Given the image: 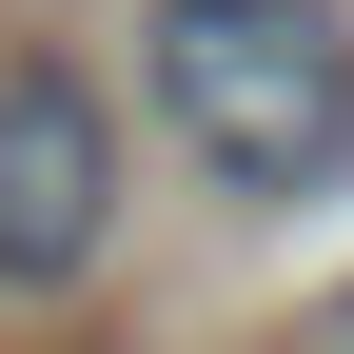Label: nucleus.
Masks as SVG:
<instances>
[{
    "label": "nucleus",
    "mask_w": 354,
    "mask_h": 354,
    "mask_svg": "<svg viewBox=\"0 0 354 354\" xmlns=\"http://www.w3.org/2000/svg\"><path fill=\"white\" fill-rule=\"evenodd\" d=\"M315 354H354V295H335V315H315Z\"/></svg>",
    "instance_id": "nucleus-3"
},
{
    "label": "nucleus",
    "mask_w": 354,
    "mask_h": 354,
    "mask_svg": "<svg viewBox=\"0 0 354 354\" xmlns=\"http://www.w3.org/2000/svg\"><path fill=\"white\" fill-rule=\"evenodd\" d=\"M118 236V118L79 59H0V295H59L99 276Z\"/></svg>",
    "instance_id": "nucleus-2"
},
{
    "label": "nucleus",
    "mask_w": 354,
    "mask_h": 354,
    "mask_svg": "<svg viewBox=\"0 0 354 354\" xmlns=\"http://www.w3.org/2000/svg\"><path fill=\"white\" fill-rule=\"evenodd\" d=\"M138 99L236 216H295V197L354 177V20L335 0H158Z\"/></svg>",
    "instance_id": "nucleus-1"
}]
</instances>
